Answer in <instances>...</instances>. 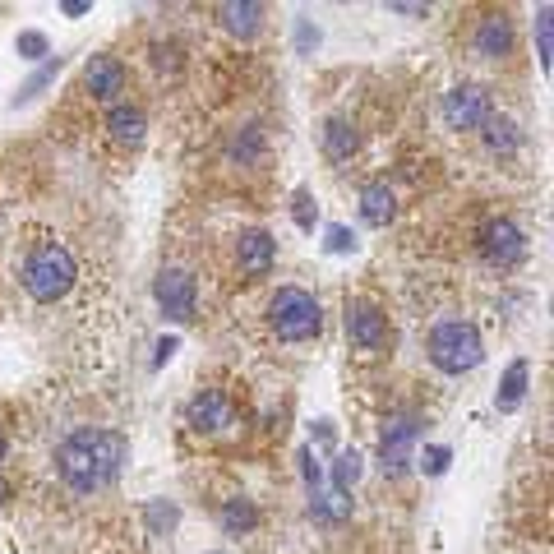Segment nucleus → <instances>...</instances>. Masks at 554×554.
<instances>
[{
    "label": "nucleus",
    "instance_id": "nucleus-1",
    "mask_svg": "<svg viewBox=\"0 0 554 554\" xmlns=\"http://www.w3.org/2000/svg\"><path fill=\"white\" fill-rule=\"evenodd\" d=\"M56 462H61V476L70 490L79 494L107 490L130 462V439L116 430H79L61 444Z\"/></svg>",
    "mask_w": 554,
    "mask_h": 554
},
{
    "label": "nucleus",
    "instance_id": "nucleus-2",
    "mask_svg": "<svg viewBox=\"0 0 554 554\" xmlns=\"http://www.w3.org/2000/svg\"><path fill=\"white\" fill-rule=\"evenodd\" d=\"M485 356L481 347V333L471 324H462V319H448V324H439L430 333V361L434 370H444V374H467L476 370Z\"/></svg>",
    "mask_w": 554,
    "mask_h": 554
},
{
    "label": "nucleus",
    "instance_id": "nucleus-3",
    "mask_svg": "<svg viewBox=\"0 0 554 554\" xmlns=\"http://www.w3.org/2000/svg\"><path fill=\"white\" fill-rule=\"evenodd\" d=\"M24 287L33 301L51 305L61 301L65 291L74 287V259L65 245H42V250H33V259L24 264Z\"/></svg>",
    "mask_w": 554,
    "mask_h": 554
},
{
    "label": "nucleus",
    "instance_id": "nucleus-4",
    "mask_svg": "<svg viewBox=\"0 0 554 554\" xmlns=\"http://www.w3.org/2000/svg\"><path fill=\"white\" fill-rule=\"evenodd\" d=\"M268 314H273L277 338H287V342L314 338V333H319V324H324L319 301H314L310 291H301V287H282V291H277L273 305H268Z\"/></svg>",
    "mask_w": 554,
    "mask_h": 554
},
{
    "label": "nucleus",
    "instance_id": "nucleus-5",
    "mask_svg": "<svg viewBox=\"0 0 554 554\" xmlns=\"http://www.w3.org/2000/svg\"><path fill=\"white\" fill-rule=\"evenodd\" d=\"M153 296L171 324H185L194 314V277L185 273V268H162L153 282Z\"/></svg>",
    "mask_w": 554,
    "mask_h": 554
},
{
    "label": "nucleus",
    "instance_id": "nucleus-6",
    "mask_svg": "<svg viewBox=\"0 0 554 554\" xmlns=\"http://www.w3.org/2000/svg\"><path fill=\"white\" fill-rule=\"evenodd\" d=\"M444 121L453 130H481L490 121V93L476 84H462L444 97Z\"/></svg>",
    "mask_w": 554,
    "mask_h": 554
},
{
    "label": "nucleus",
    "instance_id": "nucleus-7",
    "mask_svg": "<svg viewBox=\"0 0 554 554\" xmlns=\"http://www.w3.org/2000/svg\"><path fill=\"white\" fill-rule=\"evenodd\" d=\"M481 250H485V259H490V264L513 268V264H522V254H527V236H522L508 217H499V222H485Z\"/></svg>",
    "mask_w": 554,
    "mask_h": 554
},
{
    "label": "nucleus",
    "instance_id": "nucleus-8",
    "mask_svg": "<svg viewBox=\"0 0 554 554\" xmlns=\"http://www.w3.org/2000/svg\"><path fill=\"white\" fill-rule=\"evenodd\" d=\"M416 434H421V421H416V416H402V421H393L384 430V439H379V458H384L388 476H402V471L411 467V444H416Z\"/></svg>",
    "mask_w": 554,
    "mask_h": 554
},
{
    "label": "nucleus",
    "instance_id": "nucleus-9",
    "mask_svg": "<svg viewBox=\"0 0 554 554\" xmlns=\"http://www.w3.org/2000/svg\"><path fill=\"white\" fill-rule=\"evenodd\" d=\"M185 416H190V425L199 434H217V430H227V425H231V402L222 398L217 388H204V393L190 402Z\"/></svg>",
    "mask_w": 554,
    "mask_h": 554
},
{
    "label": "nucleus",
    "instance_id": "nucleus-10",
    "mask_svg": "<svg viewBox=\"0 0 554 554\" xmlns=\"http://www.w3.org/2000/svg\"><path fill=\"white\" fill-rule=\"evenodd\" d=\"M84 84L93 97H102V102H111V97L125 88V65L116 61V56H93V61L84 65Z\"/></svg>",
    "mask_w": 554,
    "mask_h": 554
},
{
    "label": "nucleus",
    "instance_id": "nucleus-11",
    "mask_svg": "<svg viewBox=\"0 0 554 554\" xmlns=\"http://www.w3.org/2000/svg\"><path fill=\"white\" fill-rule=\"evenodd\" d=\"M236 259H241V268L250 277H264L277 259V241L268 231H245L241 241H236Z\"/></svg>",
    "mask_w": 554,
    "mask_h": 554
},
{
    "label": "nucleus",
    "instance_id": "nucleus-12",
    "mask_svg": "<svg viewBox=\"0 0 554 554\" xmlns=\"http://www.w3.org/2000/svg\"><path fill=\"white\" fill-rule=\"evenodd\" d=\"M347 333L356 347H379V342H384V314L374 310V305L356 301L347 310Z\"/></svg>",
    "mask_w": 554,
    "mask_h": 554
},
{
    "label": "nucleus",
    "instance_id": "nucleus-13",
    "mask_svg": "<svg viewBox=\"0 0 554 554\" xmlns=\"http://www.w3.org/2000/svg\"><path fill=\"white\" fill-rule=\"evenodd\" d=\"M107 130H111L116 144H144L148 121H144V111H139V107H111Z\"/></svg>",
    "mask_w": 554,
    "mask_h": 554
},
{
    "label": "nucleus",
    "instance_id": "nucleus-14",
    "mask_svg": "<svg viewBox=\"0 0 554 554\" xmlns=\"http://www.w3.org/2000/svg\"><path fill=\"white\" fill-rule=\"evenodd\" d=\"M393 213H398L393 190H388V185H365V190H361V217H365V222H370V227H388Z\"/></svg>",
    "mask_w": 554,
    "mask_h": 554
},
{
    "label": "nucleus",
    "instance_id": "nucleus-15",
    "mask_svg": "<svg viewBox=\"0 0 554 554\" xmlns=\"http://www.w3.org/2000/svg\"><path fill=\"white\" fill-rule=\"evenodd\" d=\"M259 19H264V5H254V0H231V5H222V24H227V33L236 37H254L259 33Z\"/></svg>",
    "mask_w": 554,
    "mask_h": 554
},
{
    "label": "nucleus",
    "instance_id": "nucleus-16",
    "mask_svg": "<svg viewBox=\"0 0 554 554\" xmlns=\"http://www.w3.org/2000/svg\"><path fill=\"white\" fill-rule=\"evenodd\" d=\"M508 47H513V28H508V19L490 14V19L476 28V51H481V56H504Z\"/></svg>",
    "mask_w": 554,
    "mask_h": 554
},
{
    "label": "nucleus",
    "instance_id": "nucleus-17",
    "mask_svg": "<svg viewBox=\"0 0 554 554\" xmlns=\"http://www.w3.org/2000/svg\"><path fill=\"white\" fill-rule=\"evenodd\" d=\"M527 361H513L508 365V374H504V384H499V411H518L522 407V398H527Z\"/></svg>",
    "mask_w": 554,
    "mask_h": 554
},
{
    "label": "nucleus",
    "instance_id": "nucleus-18",
    "mask_svg": "<svg viewBox=\"0 0 554 554\" xmlns=\"http://www.w3.org/2000/svg\"><path fill=\"white\" fill-rule=\"evenodd\" d=\"M485 130V148H490V153H513V148H518V125L508 121V116H490V121L481 125Z\"/></svg>",
    "mask_w": 554,
    "mask_h": 554
},
{
    "label": "nucleus",
    "instance_id": "nucleus-19",
    "mask_svg": "<svg viewBox=\"0 0 554 554\" xmlns=\"http://www.w3.org/2000/svg\"><path fill=\"white\" fill-rule=\"evenodd\" d=\"M324 153L333 157V162H347V157L356 153V130H351L347 121H328V130H324Z\"/></svg>",
    "mask_w": 554,
    "mask_h": 554
},
{
    "label": "nucleus",
    "instance_id": "nucleus-20",
    "mask_svg": "<svg viewBox=\"0 0 554 554\" xmlns=\"http://www.w3.org/2000/svg\"><path fill=\"white\" fill-rule=\"evenodd\" d=\"M254 522H259V513H254L250 499H227V508H222V527H227L231 536H245V531H254Z\"/></svg>",
    "mask_w": 554,
    "mask_h": 554
},
{
    "label": "nucleus",
    "instance_id": "nucleus-21",
    "mask_svg": "<svg viewBox=\"0 0 554 554\" xmlns=\"http://www.w3.org/2000/svg\"><path fill=\"white\" fill-rule=\"evenodd\" d=\"M356 481H361V453L351 448V453H342V458L333 462V485H338V494H347Z\"/></svg>",
    "mask_w": 554,
    "mask_h": 554
},
{
    "label": "nucleus",
    "instance_id": "nucleus-22",
    "mask_svg": "<svg viewBox=\"0 0 554 554\" xmlns=\"http://www.w3.org/2000/svg\"><path fill=\"white\" fill-rule=\"evenodd\" d=\"M56 74H61V56H56V61H51V65H42V70H37L33 79H28V84L19 88V93H14V107H19V102H33V97L42 93V88L51 84V79H56Z\"/></svg>",
    "mask_w": 554,
    "mask_h": 554
},
{
    "label": "nucleus",
    "instance_id": "nucleus-23",
    "mask_svg": "<svg viewBox=\"0 0 554 554\" xmlns=\"http://www.w3.org/2000/svg\"><path fill=\"white\" fill-rule=\"evenodd\" d=\"M259 153H264V139H259V130H254V125H245V130L231 139V157H241V162H254Z\"/></svg>",
    "mask_w": 554,
    "mask_h": 554
},
{
    "label": "nucleus",
    "instance_id": "nucleus-24",
    "mask_svg": "<svg viewBox=\"0 0 554 554\" xmlns=\"http://www.w3.org/2000/svg\"><path fill=\"white\" fill-rule=\"evenodd\" d=\"M144 518H148V527H153V531H171L176 522H181V508H176V504H162V499H153V504L144 508Z\"/></svg>",
    "mask_w": 554,
    "mask_h": 554
},
{
    "label": "nucleus",
    "instance_id": "nucleus-25",
    "mask_svg": "<svg viewBox=\"0 0 554 554\" xmlns=\"http://www.w3.org/2000/svg\"><path fill=\"white\" fill-rule=\"evenodd\" d=\"M550 5H541V14H536V37H541V65L550 70L554 65V28H550Z\"/></svg>",
    "mask_w": 554,
    "mask_h": 554
},
{
    "label": "nucleus",
    "instance_id": "nucleus-26",
    "mask_svg": "<svg viewBox=\"0 0 554 554\" xmlns=\"http://www.w3.org/2000/svg\"><path fill=\"white\" fill-rule=\"evenodd\" d=\"M448 462H453V453H448L444 444H430V448H425V458H421V471H425V476H444Z\"/></svg>",
    "mask_w": 554,
    "mask_h": 554
},
{
    "label": "nucleus",
    "instance_id": "nucleus-27",
    "mask_svg": "<svg viewBox=\"0 0 554 554\" xmlns=\"http://www.w3.org/2000/svg\"><path fill=\"white\" fill-rule=\"evenodd\" d=\"M291 217H296V227L301 231H310L314 227V199H310V190H296V199H291Z\"/></svg>",
    "mask_w": 554,
    "mask_h": 554
},
{
    "label": "nucleus",
    "instance_id": "nucleus-28",
    "mask_svg": "<svg viewBox=\"0 0 554 554\" xmlns=\"http://www.w3.org/2000/svg\"><path fill=\"white\" fill-rule=\"evenodd\" d=\"M324 245H328V254H351L356 250V236H351V227H328Z\"/></svg>",
    "mask_w": 554,
    "mask_h": 554
},
{
    "label": "nucleus",
    "instance_id": "nucleus-29",
    "mask_svg": "<svg viewBox=\"0 0 554 554\" xmlns=\"http://www.w3.org/2000/svg\"><path fill=\"white\" fill-rule=\"evenodd\" d=\"M14 47H19V56H24V61H37V56H47V37H42V33H19V42H14Z\"/></svg>",
    "mask_w": 554,
    "mask_h": 554
},
{
    "label": "nucleus",
    "instance_id": "nucleus-30",
    "mask_svg": "<svg viewBox=\"0 0 554 554\" xmlns=\"http://www.w3.org/2000/svg\"><path fill=\"white\" fill-rule=\"evenodd\" d=\"M296 42H301V51H310L314 42H319V28H310V24L301 19V28H296Z\"/></svg>",
    "mask_w": 554,
    "mask_h": 554
},
{
    "label": "nucleus",
    "instance_id": "nucleus-31",
    "mask_svg": "<svg viewBox=\"0 0 554 554\" xmlns=\"http://www.w3.org/2000/svg\"><path fill=\"white\" fill-rule=\"evenodd\" d=\"M176 347H181L176 338H162V342H157V365H167L171 356H176Z\"/></svg>",
    "mask_w": 554,
    "mask_h": 554
},
{
    "label": "nucleus",
    "instance_id": "nucleus-32",
    "mask_svg": "<svg viewBox=\"0 0 554 554\" xmlns=\"http://www.w3.org/2000/svg\"><path fill=\"white\" fill-rule=\"evenodd\" d=\"M61 10H65V14H88V10H93V5H88V0H65Z\"/></svg>",
    "mask_w": 554,
    "mask_h": 554
},
{
    "label": "nucleus",
    "instance_id": "nucleus-33",
    "mask_svg": "<svg viewBox=\"0 0 554 554\" xmlns=\"http://www.w3.org/2000/svg\"><path fill=\"white\" fill-rule=\"evenodd\" d=\"M5 499H10V485H5V481H0V504H5Z\"/></svg>",
    "mask_w": 554,
    "mask_h": 554
},
{
    "label": "nucleus",
    "instance_id": "nucleus-34",
    "mask_svg": "<svg viewBox=\"0 0 554 554\" xmlns=\"http://www.w3.org/2000/svg\"><path fill=\"white\" fill-rule=\"evenodd\" d=\"M0 462H5V434H0Z\"/></svg>",
    "mask_w": 554,
    "mask_h": 554
}]
</instances>
